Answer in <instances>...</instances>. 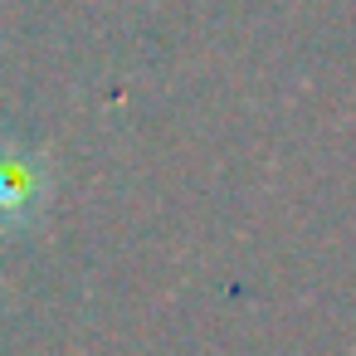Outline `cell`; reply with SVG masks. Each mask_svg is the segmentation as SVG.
I'll return each instance as SVG.
<instances>
[{
	"label": "cell",
	"mask_w": 356,
	"mask_h": 356,
	"mask_svg": "<svg viewBox=\"0 0 356 356\" xmlns=\"http://www.w3.org/2000/svg\"><path fill=\"white\" fill-rule=\"evenodd\" d=\"M40 195V171L25 156H0V215H25Z\"/></svg>",
	"instance_id": "1"
}]
</instances>
